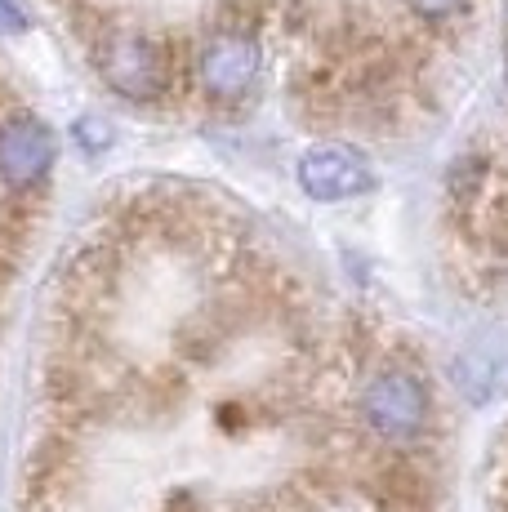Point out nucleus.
Wrapping results in <instances>:
<instances>
[{
  "mask_svg": "<svg viewBox=\"0 0 508 512\" xmlns=\"http://www.w3.org/2000/svg\"><path fill=\"white\" fill-rule=\"evenodd\" d=\"M94 67L116 94L125 98H161L170 85V63H165V45L152 41L130 27H107L94 41Z\"/></svg>",
  "mask_w": 508,
  "mask_h": 512,
  "instance_id": "nucleus-1",
  "label": "nucleus"
},
{
  "mask_svg": "<svg viewBox=\"0 0 508 512\" xmlns=\"http://www.w3.org/2000/svg\"><path fill=\"white\" fill-rule=\"evenodd\" d=\"M357 410L366 415L370 432L384 441H406L424 428L428 419V392L415 374L406 370H384L375 379L361 383L357 392Z\"/></svg>",
  "mask_w": 508,
  "mask_h": 512,
  "instance_id": "nucleus-2",
  "label": "nucleus"
},
{
  "mask_svg": "<svg viewBox=\"0 0 508 512\" xmlns=\"http://www.w3.org/2000/svg\"><path fill=\"white\" fill-rule=\"evenodd\" d=\"M259 41L246 32V27H223L205 41L201 58H197V76H201V90L219 103H237L254 90L259 81Z\"/></svg>",
  "mask_w": 508,
  "mask_h": 512,
  "instance_id": "nucleus-3",
  "label": "nucleus"
},
{
  "mask_svg": "<svg viewBox=\"0 0 508 512\" xmlns=\"http://www.w3.org/2000/svg\"><path fill=\"white\" fill-rule=\"evenodd\" d=\"M299 187L312 201H353V196L375 187V174H370V165L361 161L353 147L326 143V147H312L299 161Z\"/></svg>",
  "mask_w": 508,
  "mask_h": 512,
  "instance_id": "nucleus-4",
  "label": "nucleus"
},
{
  "mask_svg": "<svg viewBox=\"0 0 508 512\" xmlns=\"http://www.w3.org/2000/svg\"><path fill=\"white\" fill-rule=\"evenodd\" d=\"M54 165V139L36 116H9L0 125V179L5 187L23 192L36 187Z\"/></svg>",
  "mask_w": 508,
  "mask_h": 512,
  "instance_id": "nucleus-5",
  "label": "nucleus"
},
{
  "mask_svg": "<svg viewBox=\"0 0 508 512\" xmlns=\"http://www.w3.org/2000/svg\"><path fill=\"white\" fill-rule=\"evenodd\" d=\"M410 9H415L419 18H428V23H442V18H455L459 9H464V0H406Z\"/></svg>",
  "mask_w": 508,
  "mask_h": 512,
  "instance_id": "nucleus-6",
  "label": "nucleus"
},
{
  "mask_svg": "<svg viewBox=\"0 0 508 512\" xmlns=\"http://www.w3.org/2000/svg\"><path fill=\"white\" fill-rule=\"evenodd\" d=\"M0 27H5V32H14V27H23V14H18V9L9 5V0H0Z\"/></svg>",
  "mask_w": 508,
  "mask_h": 512,
  "instance_id": "nucleus-7",
  "label": "nucleus"
}]
</instances>
